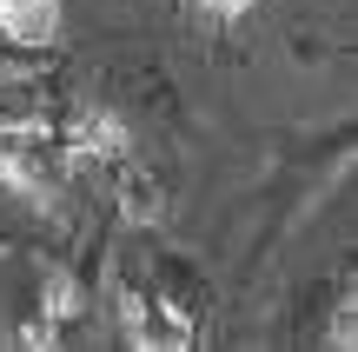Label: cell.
I'll list each match as a JSON object with an SVG mask.
<instances>
[{"instance_id": "obj_1", "label": "cell", "mask_w": 358, "mask_h": 352, "mask_svg": "<svg viewBox=\"0 0 358 352\" xmlns=\"http://www.w3.org/2000/svg\"><path fill=\"white\" fill-rule=\"evenodd\" d=\"M0 34L20 47H47L60 34V0H0Z\"/></svg>"}]
</instances>
